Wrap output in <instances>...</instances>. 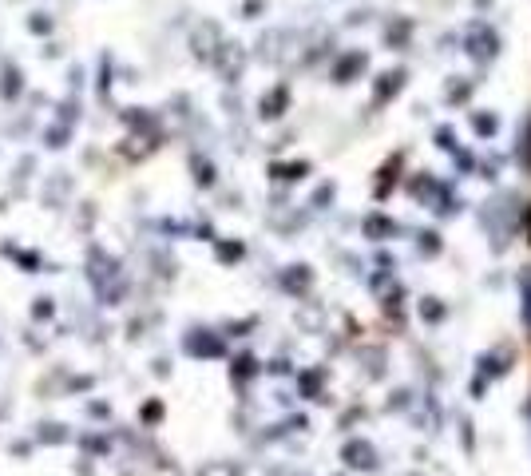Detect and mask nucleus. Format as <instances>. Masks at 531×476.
I'll use <instances>...</instances> for the list:
<instances>
[{
  "label": "nucleus",
  "mask_w": 531,
  "mask_h": 476,
  "mask_svg": "<svg viewBox=\"0 0 531 476\" xmlns=\"http://www.w3.org/2000/svg\"><path fill=\"white\" fill-rule=\"evenodd\" d=\"M349 461H353L357 469H369V465H373V449H365V445H349Z\"/></svg>",
  "instance_id": "obj_1"
},
{
  "label": "nucleus",
  "mask_w": 531,
  "mask_h": 476,
  "mask_svg": "<svg viewBox=\"0 0 531 476\" xmlns=\"http://www.w3.org/2000/svg\"><path fill=\"white\" fill-rule=\"evenodd\" d=\"M397 167H401V155H397V159H389V167L381 171V175H385V179H381V187H377V195H381V199L389 195V183H393V175H397Z\"/></svg>",
  "instance_id": "obj_2"
},
{
  "label": "nucleus",
  "mask_w": 531,
  "mask_h": 476,
  "mask_svg": "<svg viewBox=\"0 0 531 476\" xmlns=\"http://www.w3.org/2000/svg\"><path fill=\"white\" fill-rule=\"evenodd\" d=\"M524 318H528V326H531V286L524 290Z\"/></svg>",
  "instance_id": "obj_3"
},
{
  "label": "nucleus",
  "mask_w": 531,
  "mask_h": 476,
  "mask_svg": "<svg viewBox=\"0 0 531 476\" xmlns=\"http://www.w3.org/2000/svg\"><path fill=\"white\" fill-rule=\"evenodd\" d=\"M524 159L531 163V131H524Z\"/></svg>",
  "instance_id": "obj_4"
},
{
  "label": "nucleus",
  "mask_w": 531,
  "mask_h": 476,
  "mask_svg": "<svg viewBox=\"0 0 531 476\" xmlns=\"http://www.w3.org/2000/svg\"><path fill=\"white\" fill-rule=\"evenodd\" d=\"M528 417H531V401H528Z\"/></svg>",
  "instance_id": "obj_5"
}]
</instances>
